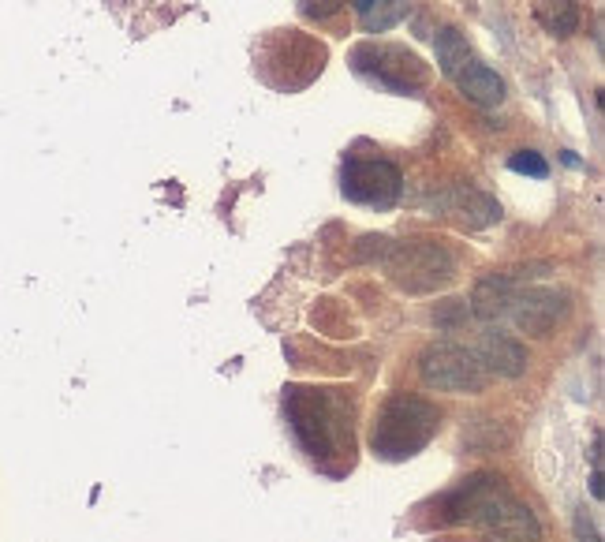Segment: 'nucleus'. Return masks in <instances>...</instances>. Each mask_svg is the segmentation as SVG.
<instances>
[{"instance_id": "obj_18", "label": "nucleus", "mask_w": 605, "mask_h": 542, "mask_svg": "<svg viewBox=\"0 0 605 542\" xmlns=\"http://www.w3.org/2000/svg\"><path fill=\"white\" fill-rule=\"evenodd\" d=\"M572 528H576V539H579V542H602V535H598L594 520L587 516V509H579V513H576V524H572Z\"/></svg>"}, {"instance_id": "obj_2", "label": "nucleus", "mask_w": 605, "mask_h": 542, "mask_svg": "<svg viewBox=\"0 0 605 542\" xmlns=\"http://www.w3.org/2000/svg\"><path fill=\"white\" fill-rule=\"evenodd\" d=\"M385 270L393 277V285H400L404 292H437L456 277V258L449 247H441L437 240H404L389 243L385 251Z\"/></svg>"}, {"instance_id": "obj_8", "label": "nucleus", "mask_w": 605, "mask_h": 542, "mask_svg": "<svg viewBox=\"0 0 605 542\" xmlns=\"http://www.w3.org/2000/svg\"><path fill=\"white\" fill-rule=\"evenodd\" d=\"M505 486H501V479L497 475H471V479H464V483L452 490L449 498H445V524H464V520H471L475 524V516L486 509V501L497 498Z\"/></svg>"}, {"instance_id": "obj_19", "label": "nucleus", "mask_w": 605, "mask_h": 542, "mask_svg": "<svg viewBox=\"0 0 605 542\" xmlns=\"http://www.w3.org/2000/svg\"><path fill=\"white\" fill-rule=\"evenodd\" d=\"M591 494L602 501V494H605V490H602V468H594V475H591Z\"/></svg>"}, {"instance_id": "obj_17", "label": "nucleus", "mask_w": 605, "mask_h": 542, "mask_svg": "<svg viewBox=\"0 0 605 542\" xmlns=\"http://www.w3.org/2000/svg\"><path fill=\"white\" fill-rule=\"evenodd\" d=\"M344 8V0H299V12L310 15V19H329Z\"/></svg>"}, {"instance_id": "obj_16", "label": "nucleus", "mask_w": 605, "mask_h": 542, "mask_svg": "<svg viewBox=\"0 0 605 542\" xmlns=\"http://www.w3.org/2000/svg\"><path fill=\"white\" fill-rule=\"evenodd\" d=\"M467 314H471V307H467L464 300H445L434 311V322L441 329H456V326H464L467 322Z\"/></svg>"}, {"instance_id": "obj_12", "label": "nucleus", "mask_w": 605, "mask_h": 542, "mask_svg": "<svg viewBox=\"0 0 605 542\" xmlns=\"http://www.w3.org/2000/svg\"><path fill=\"white\" fill-rule=\"evenodd\" d=\"M441 206H445L456 221H464L467 229H486L493 221H501V206H497V199L482 195L475 187H456L452 195L441 199Z\"/></svg>"}, {"instance_id": "obj_15", "label": "nucleus", "mask_w": 605, "mask_h": 542, "mask_svg": "<svg viewBox=\"0 0 605 542\" xmlns=\"http://www.w3.org/2000/svg\"><path fill=\"white\" fill-rule=\"evenodd\" d=\"M508 169L523 172V176H535V180H546V176H549L546 157L535 154V150H516V154L508 157Z\"/></svg>"}, {"instance_id": "obj_5", "label": "nucleus", "mask_w": 605, "mask_h": 542, "mask_svg": "<svg viewBox=\"0 0 605 542\" xmlns=\"http://www.w3.org/2000/svg\"><path fill=\"white\" fill-rule=\"evenodd\" d=\"M344 195L352 202H363V206H393L400 199V191H404V176L396 169L393 161H366V157H348V165H344Z\"/></svg>"}, {"instance_id": "obj_1", "label": "nucleus", "mask_w": 605, "mask_h": 542, "mask_svg": "<svg viewBox=\"0 0 605 542\" xmlns=\"http://www.w3.org/2000/svg\"><path fill=\"white\" fill-rule=\"evenodd\" d=\"M441 412H437L430 400L408 397V393H396L381 404L374 430H370V445L374 453L385 460H404L415 457L430 438L437 434Z\"/></svg>"}, {"instance_id": "obj_9", "label": "nucleus", "mask_w": 605, "mask_h": 542, "mask_svg": "<svg viewBox=\"0 0 605 542\" xmlns=\"http://www.w3.org/2000/svg\"><path fill=\"white\" fill-rule=\"evenodd\" d=\"M475 356L479 363L486 367V374H497V378H520L527 371V348H523L516 337H508V333H486L475 348Z\"/></svg>"}, {"instance_id": "obj_11", "label": "nucleus", "mask_w": 605, "mask_h": 542, "mask_svg": "<svg viewBox=\"0 0 605 542\" xmlns=\"http://www.w3.org/2000/svg\"><path fill=\"white\" fill-rule=\"evenodd\" d=\"M516 296H520V281L512 273H490V277H482L479 285H475L467 307H471V314H479L482 322H493V318L508 314Z\"/></svg>"}, {"instance_id": "obj_6", "label": "nucleus", "mask_w": 605, "mask_h": 542, "mask_svg": "<svg viewBox=\"0 0 605 542\" xmlns=\"http://www.w3.org/2000/svg\"><path fill=\"white\" fill-rule=\"evenodd\" d=\"M482 528V542H542V524L523 501L508 498L505 490L486 501V509L475 516Z\"/></svg>"}, {"instance_id": "obj_7", "label": "nucleus", "mask_w": 605, "mask_h": 542, "mask_svg": "<svg viewBox=\"0 0 605 542\" xmlns=\"http://www.w3.org/2000/svg\"><path fill=\"white\" fill-rule=\"evenodd\" d=\"M512 322L527 337H549V329L568 314V296L557 288H527L512 300Z\"/></svg>"}, {"instance_id": "obj_3", "label": "nucleus", "mask_w": 605, "mask_h": 542, "mask_svg": "<svg viewBox=\"0 0 605 542\" xmlns=\"http://www.w3.org/2000/svg\"><path fill=\"white\" fill-rule=\"evenodd\" d=\"M352 64L363 79H370L381 90H393V94H411L430 79V68L423 64V57L404 49V45L363 42L352 49Z\"/></svg>"}, {"instance_id": "obj_10", "label": "nucleus", "mask_w": 605, "mask_h": 542, "mask_svg": "<svg viewBox=\"0 0 605 542\" xmlns=\"http://www.w3.org/2000/svg\"><path fill=\"white\" fill-rule=\"evenodd\" d=\"M452 83L460 86V94L467 101H475L482 109H493V105H501L505 101V79L497 72H490L479 57H467L456 72L449 75Z\"/></svg>"}, {"instance_id": "obj_4", "label": "nucleus", "mask_w": 605, "mask_h": 542, "mask_svg": "<svg viewBox=\"0 0 605 542\" xmlns=\"http://www.w3.org/2000/svg\"><path fill=\"white\" fill-rule=\"evenodd\" d=\"M419 374L423 382L437 393H482L490 374L479 363V356L471 348L460 344H430L423 356H419Z\"/></svg>"}, {"instance_id": "obj_14", "label": "nucleus", "mask_w": 605, "mask_h": 542, "mask_svg": "<svg viewBox=\"0 0 605 542\" xmlns=\"http://www.w3.org/2000/svg\"><path fill=\"white\" fill-rule=\"evenodd\" d=\"M538 23L557 34V38H568L579 30V4L576 0H538Z\"/></svg>"}, {"instance_id": "obj_13", "label": "nucleus", "mask_w": 605, "mask_h": 542, "mask_svg": "<svg viewBox=\"0 0 605 542\" xmlns=\"http://www.w3.org/2000/svg\"><path fill=\"white\" fill-rule=\"evenodd\" d=\"M352 8L359 12L363 19V30L370 34H385V30H393L404 15H408V0H352Z\"/></svg>"}]
</instances>
